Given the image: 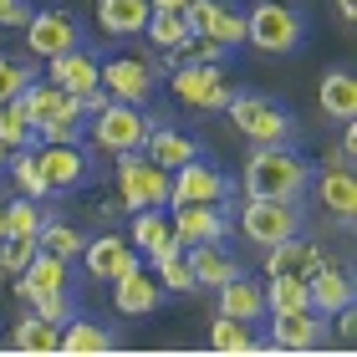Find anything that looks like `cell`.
<instances>
[{"label":"cell","mask_w":357,"mask_h":357,"mask_svg":"<svg viewBox=\"0 0 357 357\" xmlns=\"http://www.w3.org/2000/svg\"><path fill=\"white\" fill-rule=\"evenodd\" d=\"M306 184H312V164L286 149V143H255L250 164H245V194L250 199H281V204H296Z\"/></svg>","instance_id":"1"},{"label":"cell","mask_w":357,"mask_h":357,"mask_svg":"<svg viewBox=\"0 0 357 357\" xmlns=\"http://www.w3.org/2000/svg\"><path fill=\"white\" fill-rule=\"evenodd\" d=\"M245 41L255 52H271V56H286L306 41V15L296 6H281V0H255L245 10Z\"/></svg>","instance_id":"2"},{"label":"cell","mask_w":357,"mask_h":357,"mask_svg":"<svg viewBox=\"0 0 357 357\" xmlns=\"http://www.w3.org/2000/svg\"><path fill=\"white\" fill-rule=\"evenodd\" d=\"M225 112H230L235 133L250 143H291V133H296V118L266 92H230Z\"/></svg>","instance_id":"3"},{"label":"cell","mask_w":357,"mask_h":357,"mask_svg":"<svg viewBox=\"0 0 357 357\" xmlns=\"http://www.w3.org/2000/svg\"><path fill=\"white\" fill-rule=\"evenodd\" d=\"M118 158V204L133 209H164L169 204V169H158L143 149L133 153H112Z\"/></svg>","instance_id":"4"},{"label":"cell","mask_w":357,"mask_h":357,"mask_svg":"<svg viewBox=\"0 0 357 357\" xmlns=\"http://www.w3.org/2000/svg\"><path fill=\"white\" fill-rule=\"evenodd\" d=\"M169 87L178 102L204 107V112H225V102H230V72L220 61H178Z\"/></svg>","instance_id":"5"},{"label":"cell","mask_w":357,"mask_h":357,"mask_svg":"<svg viewBox=\"0 0 357 357\" xmlns=\"http://www.w3.org/2000/svg\"><path fill=\"white\" fill-rule=\"evenodd\" d=\"M87 128H92V143L102 153H133V149H143V138H149V112L143 107H133V102H107L102 112H92L87 118Z\"/></svg>","instance_id":"6"},{"label":"cell","mask_w":357,"mask_h":357,"mask_svg":"<svg viewBox=\"0 0 357 357\" xmlns=\"http://www.w3.org/2000/svg\"><path fill=\"white\" fill-rule=\"evenodd\" d=\"M21 31H26V52L41 56V61L72 52V46H82V21H77L72 10H61V6L31 10V21H26Z\"/></svg>","instance_id":"7"},{"label":"cell","mask_w":357,"mask_h":357,"mask_svg":"<svg viewBox=\"0 0 357 357\" xmlns=\"http://www.w3.org/2000/svg\"><path fill=\"white\" fill-rule=\"evenodd\" d=\"M230 189L235 184L215 164H204V153H199V158H189V164L169 169V204L164 209H174V204H220Z\"/></svg>","instance_id":"8"},{"label":"cell","mask_w":357,"mask_h":357,"mask_svg":"<svg viewBox=\"0 0 357 357\" xmlns=\"http://www.w3.org/2000/svg\"><path fill=\"white\" fill-rule=\"evenodd\" d=\"M97 77H102L112 102H133V107H143L158 87L153 61H143V56H107V61H97Z\"/></svg>","instance_id":"9"},{"label":"cell","mask_w":357,"mask_h":357,"mask_svg":"<svg viewBox=\"0 0 357 357\" xmlns=\"http://www.w3.org/2000/svg\"><path fill=\"white\" fill-rule=\"evenodd\" d=\"M240 230H245V240H255V245H275V240H291L301 235V209L296 204H281V199H250L245 209H240Z\"/></svg>","instance_id":"10"},{"label":"cell","mask_w":357,"mask_h":357,"mask_svg":"<svg viewBox=\"0 0 357 357\" xmlns=\"http://www.w3.org/2000/svg\"><path fill=\"white\" fill-rule=\"evenodd\" d=\"M321 342H327V317L312 312V306L271 317V352H312Z\"/></svg>","instance_id":"11"},{"label":"cell","mask_w":357,"mask_h":357,"mask_svg":"<svg viewBox=\"0 0 357 357\" xmlns=\"http://www.w3.org/2000/svg\"><path fill=\"white\" fill-rule=\"evenodd\" d=\"M77 261L87 266V275L92 281H118V275H128V271H138L143 266V255L128 245L123 235H97V240H87L82 245V255H77Z\"/></svg>","instance_id":"12"},{"label":"cell","mask_w":357,"mask_h":357,"mask_svg":"<svg viewBox=\"0 0 357 357\" xmlns=\"http://www.w3.org/2000/svg\"><path fill=\"white\" fill-rule=\"evenodd\" d=\"M184 21H189L194 36H215V41L230 46V52L245 41V15L230 10L225 0H189V6H184Z\"/></svg>","instance_id":"13"},{"label":"cell","mask_w":357,"mask_h":357,"mask_svg":"<svg viewBox=\"0 0 357 357\" xmlns=\"http://www.w3.org/2000/svg\"><path fill=\"white\" fill-rule=\"evenodd\" d=\"M128 245H133L149 266H153V261H164V255H174V250H184L164 209H133V225H128Z\"/></svg>","instance_id":"14"},{"label":"cell","mask_w":357,"mask_h":357,"mask_svg":"<svg viewBox=\"0 0 357 357\" xmlns=\"http://www.w3.org/2000/svg\"><path fill=\"white\" fill-rule=\"evenodd\" d=\"M174 235H178V245H209V240H225V230H230V220H225V209L220 204H174Z\"/></svg>","instance_id":"15"},{"label":"cell","mask_w":357,"mask_h":357,"mask_svg":"<svg viewBox=\"0 0 357 357\" xmlns=\"http://www.w3.org/2000/svg\"><path fill=\"white\" fill-rule=\"evenodd\" d=\"M321 261H327V250L317 245V240H275V245H266V275H296V281H306Z\"/></svg>","instance_id":"16"},{"label":"cell","mask_w":357,"mask_h":357,"mask_svg":"<svg viewBox=\"0 0 357 357\" xmlns=\"http://www.w3.org/2000/svg\"><path fill=\"white\" fill-rule=\"evenodd\" d=\"M36 164L52 189H77L87 178V153L82 143H36Z\"/></svg>","instance_id":"17"},{"label":"cell","mask_w":357,"mask_h":357,"mask_svg":"<svg viewBox=\"0 0 357 357\" xmlns=\"http://www.w3.org/2000/svg\"><path fill=\"white\" fill-rule=\"evenodd\" d=\"M46 82H56L61 92H72V97L102 87V77H97V56L82 52V46H72V52H61V56H46Z\"/></svg>","instance_id":"18"},{"label":"cell","mask_w":357,"mask_h":357,"mask_svg":"<svg viewBox=\"0 0 357 357\" xmlns=\"http://www.w3.org/2000/svg\"><path fill=\"white\" fill-rule=\"evenodd\" d=\"M158 301H164V286H158V275H149L143 266L112 281V306H118L123 317H149V312H158Z\"/></svg>","instance_id":"19"},{"label":"cell","mask_w":357,"mask_h":357,"mask_svg":"<svg viewBox=\"0 0 357 357\" xmlns=\"http://www.w3.org/2000/svg\"><path fill=\"white\" fill-rule=\"evenodd\" d=\"M15 291H21L26 301H36V296H52V291H67V261L36 245V255L26 261V271L15 275Z\"/></svg>","instance_id":"20"},{"label":"cell","mask_w":357,"mask_h":357,"mask_svg":"<svg viewBox=\"0 0 357 357\" xmlns=\"http://www.w3.org/2000/svg\"><path fill=\"white\" fill-rule=\"evenodd\" d=\"M306 296H312V312H321V317L352 306V281H347V271L332 266V261H321L312 275H306Z\"/></svg>","instance_id":"21"},{"label":"cell","mask_w":357,"mask_h":357,"mask_svg":"<svg viewBox=\"0 0 357 357\" xmlns=\"http://www.w3.org/2000/svg\"><path fill=\"white\" fill-rule=\"evenodd\" d=\"M321 199V209L327 215H337V220H352V209H357V178H352V169H321V174H312V184H306Z\"/></svg>","instance_id":"22"},{"label":"cell","mask_w":357,"mask_h":357,"mask_svg":"<svg viewBox=\"0 0 357 357\" xmlns=\"http://www.w3.org/2000/svg\"><path fill=\"white\" fill-rule=\"evenodd\" d=\"M317 102H321V118L352 123L357 118V82H352V72L332 67L327 77H321V87H317Z\"/></svg>","instance_id":"23"},{"label":"cell","mask_w":357,"mask_h":357,"mask_svg":"<svg viewBox=\"0 0 357 357\" xmlns=\"http://www.w3.org/2000/svg\"><path fill=\"white\" fill-rule=\"evenodd\" d=\"M118 337L97 321H82V317H67L61 321V337H56V352H72V357H92V352H112Z\"/></svg>","instance_id":"24"},{"label":"cell","mask_w":357,"mask_h":357,"mask_svg":"<svg viewBox=\"0 0 357 357\" xmlns=\"http://www.w3.org/2000/svg\"><path fill=\"white\" fill-rule=\"evenodd\" d=\"M184 266L194 275V286H225L230 275H240V266L215 245V240H209V245H184Z\"/></svg>","instance_id":"25"},{"label":"cell","mask_w":357,"mask_h":357,"mask_svg":"<svg viewBox=\"0 0 357 357\" xmlns=\"http://www.w3.org/2000/svg\"><path fill=\"white\" fill-rule=\"evenodd\" d=\"M220 291V312L225 317H240V321H261L266 317V296H261V281H245V271L230 275Z\"/></svg>","instance_id":"26"},{"label":"cell","mask_w":357,"mask_h":357,"mask_svg":"<svg viewBox=\"0 0 357 357\" xmlns=\"http://www.w3.org/2000/svg\"><path fill=\"white\" fill-rule=\"evenodd\" d=\"M143 153H149L158 169H178V164H189V158H199V143L189 133H178V128H149Z\"/></svg>","instance_id":"27"},{"label":"cell","mask_w":357,"mask_h":357,"mask_svg":"<svg viewBox=\"0 0 357 357\" xmlns=\"http://www.w3.org/2000/svg\"><path fill=\"white\" fill-rule=\"evenodd\" d=\"M149 15H153L149 0H97V21L107 36H143Z\"/></svg>","instance_id":"28"},{"label":"cell","mask_w":357,"mask_h":357,"mask_svg":"<svg viewBox=\"0 0 357 357\" xmlns=\"http://www.w3.org/2000/svg\"><path fill=\"white\" fill-rule=\"evenodd\" d=\"M143 36H149L158 52H178V56H184V46L194 41V31L184 21V10H153L149 26H143Z\"/></svg>","instance_id":"29"},{"label":"cell","mask_w":357,"mask_h":357,"mask_svg":"<svg viewBox=\"0 0 357 357\" xmlns=\"http://www.w3.org/2000/svg\"><path fill=\"white\" fill-rule=\"evenodd\" d=\"M0 143H6V149H36V123L26 118V102L21 97H6V102H0Z\"/></svg>","instance_id":"30"},{"label":"cell","mask_w":357,"mask_h":357,"mask_svg":"<svg viewBox=\"0 0 357 357\" xmlns=\"http://www.w3.org/2000/svg\"><path fill=\"white\" fill-rule=\"evenodd\" d=\"M36 245H41V250H52V255H61V261L72 266L77 255H82V245H87V240L77 235V225H67V220H41Z\"/></svg>","instance_id":"31"},{"label":"cell","mask_w":357,"mask_h":357,"mask_svg":"<svg viewBox=\"0 0 357 357\" xmlns=\"http://www.w3.org/2000/svg\"><path fill=\"white\" fill-rule=\"evenodd\" d=\"M82 133H87V112L77 107V97L56 112V118H46V123L36 128L41 143H82Z\"/></svg>","instance_id":"32"},{"label":"cell","mask_w":357,"mask_h":357,"mask_svg":"<svg viewBox=\"0 0 357 357\" xmlns=\"http://www.w3.org/2000/svg\"><path fill=\"white\" fill-rule=\"evenodd\" d=\"M21 102H26V118L41 128L46 118H56V112L72 102V92H61L56 82H31V87L21 92Z\"/></svg>","instance_id":"33"},{"label":"cell","mask_w":357,"mask_h":357,"mask_svg":"<svg viewBox=\"0 0 357 357\" xmlns=\"http://www.w3.org/2000/svg\"><path fill=\"white\" fill-rule=\"evenodd\" d=\"M6 169L15 174L21 194H31V199H46V194H52V184H46V174H41V164H36V149H10Z\"/></svg>","instance_id":"34"},{"label":"cell","mask_w":357,"mask_h":357,"mask_svg":"<svg viewBox=\"0 0 357 357\" xmlns=\"http://www.w3.org/2000/svg\"><path fill=\"white\" fill-rule=\"evenodd\" d=\"M209 347H215V352H255V342H250V321L220 312L215 321H209Z\"/></svg>","instance_id":"35"},{"label":"cell","mask_w":357,"mask_h":357,"mask_svg":"<svg viewBox=\"0 0 357 357\" xmlns=\"http://www.w3.org/2000/svg\"><path fill=\"white\" fill-rule=\"evenodd\" d=\"M56 337H61L56 321H46L36 312L15 321V347H21V352H56Z\"/></svg>","instance_id":"36"},{"label":"cell","mask_w":357,"mask_h":357,"mask_svg":"<svg viewBox=\"0 0 357 357\" xmlns=\"http://www.w3.org/2000/svg\"><path fill=\"white\" fill-rule=\"evenodd\" d=\"M41 199H31V194H21V199L6 204V235H36L41 230Z\"/></svg>","instance_id":"37"},{"label":"cell","mask_w":357,"mask_h":357,"mask_svg":"<svg viewBox=\"0 0 357 357\" xmlns=\"http://www.w3.org/2000/svg\"><path fill=\"white\" fill-rule=\"evenodd\" d=\"M31 82H36V67H31V61L0 56V102H6V97H21Z\"/></svg>","instance_id":"38"},{"label":"cell","mask_w":357,"mask_h":357,"mask_svg":"<svg viewBox=\"0 0 357 357\" xmlns=\"http://www.w3.org/2000/svg\"><path fill=\"white\" fill-rule=\"evenodd\" d=\"M31 255H36V235H6L0 240V271L6 275H21Z\"/></svg>","instance_id":"39"},{"label":"cell","mask_w":357,"mask_h":357,"mask_svg":"<svg viewBox=\"0 0 357 357\" xmlns=\"http://www.w3.org/2000/svg\"><path fill=\"white\" fill-rule=\"evenodd\" d=\"M153 275H158V286H164V291H194V275H189V266H184V250L153 261Z\"/></svg>","instance_id":"40"},{"label":"cell","mask_w":357,"mask_h":357,"mask_svg":"<svg viewBox=\"0 0 357 357\" xmlns=\"http://www.w3.org/2000/svg\"><path fill=\"white\" fill-rule=\"evenodd\" d=\"M31 306H36V317L56 321V327H61V321H67V317H77V312H72V296H67V291H52V296H36Z\"/></svg>","instance_id":"41"},{"label":"cell","mask_w":357,"mask_h":357,"mask_svg":"<svg viewBox=\"0 0 357 357\" xmlns=\"http://www.w3.org/2000/svg\"><path fill=\"white\" fill-rule=\"evenodd\" d=\"M225 56H230V46L215 41V36H194L184 46V61H220V67H225Z\"/></svg>","instance_id":"42"},{"label":"cell","mask_w":357,"mask_h":357,"mask_svg":"<svg viewBox=\"0 0 357 357\" xmlns=\"http://www.w3.org/2000/svg\"><path fill=\"white\" fill-rule=\"evenodd\" d=\"M31 21V0H0V26H26Z\"/></svg>","instance_id":"43"},{"label":"cell","mask_w":357,"mask_h":357,"mask_svg":"<svg viewBox=\"0 0 357 357\" xmlns=\"http://www.w3.org/2000/svg\"><path fill=\"white\" fill-rule=\"evenodd\" d=\"M327 169H352V149H342V143H337V149L327 153Z\"/></svg>","instance_id":"44"},{"label":"cell","mask_w":357,"mask_h":357,"mask_svg":"<svg viewBox=\"0 0 357 357\" xmlns=\"http://www.w3.org/2000/svg\"><path fill=\"white\" fill-rule=\"evenodd\" d=\"M342 149H352V153H357V128H352V123H342Z\"/></svg>","instance_id":"45"},{"label":"cell","mask_w":357,"mask_h":357,"mask_svg":"<svg viewBox=\"0 0 357 357\" xmlns=\"http://www.w3.org/2000/svg\"><path fill=\"white\" fill-rule=\"evenodd\" d=\"M149 6H153V10H184L189 0H149Z\"/></svg>","instance_id":"46"},{"label":"cell","mask_w":357,"mask_h":357,"mask_svg":"<svg viewBox=\"0 0 357 357\" xmlns=\"http://www.w3.org/2000/svg\"><path fill=\"white\" fill-rule=\"evenodd\" d=\"M337 10H342V21H352V15H357V0H337Z\"/></svg>","instance_id":"47"},{"label":"cell","mask_w":357,"mask_h":357,"mask_svg":"<svg viewBox=\"0 0 357 357\" xmlns=\"http://www.w3.org/2000/svg\"><path fill=\"white\" fill-rule=\"evenodd\" d=\"M0 240H6V199H0Z\"/></svg>","instance_id":"48"},{"label":"cell","mask_w":357,"mask_h":357,"mask_svg":"<svg viewBox=\"0 0 357 357\" xmlns=\"http://www.w3.org/2000/svg\"><path fill=\"white\" fill-rule=\"evenodd\" d=\"M6 158H10V149H6V143H0V169H6Z\"/></svg>","instance_id":"49"}]
</instances>
